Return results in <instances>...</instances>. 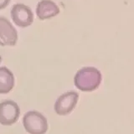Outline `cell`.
Returning <instances> with one entry per match:
<instances>
[{
  "mask_svg": "<svg viewBox=\"0 0 134 134\" xmlns=\"http://www.w3.org/2000/svg\"><path fill=\"white\" fill-rule=\"evenodd\" d=\"M102 74L95 67H83L79 70L74 78L75 86L81 91H93L102 82Z\"/></svg>",
  "mask_w": 134,
  "mask_h": 134,
  "instance_id": "6da1fadb",
  "label": "cell"
},
{
  "mask_svg": "<svg viewBox=\"0 0 134 134\" xmlns=\"http://www.w3.org/2000/svg\"><path fill=\"white\" fill-rule=\"evenodd\" d=\"M60 14V8L51 0H41L36 6V15L40 20L54 18Z\"/></svg>",
  "mask_w": 134,
  "mask_h": 134,
  "instance_id": "52a82bcc",
  "label": "cell"
},
{
  "mask_svg": "<svg viewBox=\"0 0 134 134\" xmlns=\"http://www.w3.org/2000/svg\"><path fill=\"white\" fill-rule=\"evenodd\" d=\"M23 125L29 134H45L48 130L46 117L40 112L29 111L23 117Z\"/></svg>",
  "mask_w": 134,
  "mask_h": 134,
  "instance_id": "7a4b0ae2",
  "label": "cell"
},
{
  "mask_svg": "<svg viewBox=\"0 0 134 134\" xmlns=\"http://www.w3.org/2000/svg\"><path fill=\"white\" fill-rule=\"evenodd\" d=\"M79 99L75 91H67L58 97L54 103V111L60 116L68 115L74 110Z\"/></svg>",
  "mask_w": 134,
  "mask_h": 134,
  "instance_id": "5b68a950",
  "label": "cell"
},
{
  "mask_svg": "<svg viewBox=\"0 0 134 134\" xmlns=\"http://www.w3.org/2000/svg\"><path fill=\"white\" fill-rule=\"evenodd\" d=\"M18 38V32L10 21L4 17H0V45L14 46Z\"/></svg>",
  "mask_w": 134,
  "mask_h": 134,
  "instance_id": "8992f818",
  "label": "cell"
},
{
  "mask_svg": "<svg viewBox=\"0 0 134 134\" xmlns=\"http://www.w3.org/2000/svg\"><path fill=\"white\" fill-rule=\"evenodd\" d=\"M14 86V76L10 70L0 67V94H7Z\"/></svg>",
  "mask_w": 134,
  "mask_h": 134,
  "instance_id": "ba28073f",
  "label": "cell"
},
{
  "mask_svg": "<svg viewBox=\"0 0 134 134\" xmlns=\"http://www.w3.org/2000/svg\"><path fill=\"white\" fill-rule=\"evenodd\" d=\"M19 116V107L14 100H6L0 103V124L11 126L18 121Z\"/></svg>",
  "mask_w": 134,
  "mask_h": 134,
  "instance_id": "277c9868",
  "label": "cell"
},
{
  "mask_svg": "<svg viewBox=\"0 0 134 134\" xmlns=\"http://www.w3.org/2000/svg\"><path fill=\"white\" fill-rule=\"evenodd\" d=\"M14 23L21 28L30 26L34 22V14L30 8L23 3H16L10 12Z\"/></svg>",
  "mask_w": 134,
  "mask_h": 134,
  "instance_id": "3957f363",
  "label": "cell"
},
{
  "mask_svg": "<svg viewBox=\"0 0 134 134\" xmlns=\"http://www.w3.org/2000/svg\"><path fill=\"white\" fill-rule=\"evenodd\" d=\"M11 0H0V10L5 8L9 4Z\"/></svg>",
  "mask_w": 134,
  "mask_h": 134,
  "instance_id": "9c48e42d",
  "label": "cell"
}]
</instances>
